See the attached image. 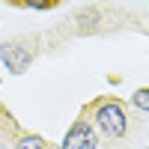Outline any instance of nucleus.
Returning <instances> with one entry per match:
<instances>
[{
    "mask_svg": "<svg viewBox=\"0 0 149 149\" xmlns=\"http://www.w3.org/2000/svg\"><path fill=\"white\" fill-rule=\"evenodd\" d=\"M95 146H98L95 131H93L90 122H84V119H78L63 137V149H95Z\"/></svg>",
    "mask_w": 149,
    "mask_h": 149,
    "instance_id": "7ed1b4c3",
    "label": "nucleus"
},
{
    "mask_svg": "<svg viewBox=\"0 0 149 149\" xmlns=\"http://www.w3.org/2000/svg\"><path fill=\"white\" fill-rule=\"evenodd\" d=\"M95 125L102 128L107 137H122L125 134V128H128V119H125V110H122V104L119 102H102L95 107Z\"/></svg>",
    "mask_w": 149,
    "mask_h": 149,
    "instance_id": "f257e3e1",
    "label": "nucleus"
},
{
    "mask_svg": "<svg viewBox=\"0 0 149 149\" xmlns=\"http://www.w3.org/2000/svg\"><path fill=\"white\" fill-rule=\"evenodd\" d=\"M131 104L137 110H146V113H149V86H143V90H137L131 95Z\"/></svg>",
    "mask_w": 149,
    "mask_h": 149,
    "instance_id": "20e7f679",
    "label": "nucleus"
},
{
    "mask_svg": "<svg viewBox=\"0 0 149 149\" xmlns=\"http://www.w3.org/2000/svg\"><path fill=\"white\" fill-rule=\"evenodd\" d=\"M15 149H45V143H42V137L30 134V137H21V140L15 143Z\"/></svg>",
    "mask_w": 149,
    "mask_h": 149,
    "instance_id": "39448f33",
    "label": "nucleus"
},
{
    "mask_svg": "<svg viewBox=\"0 0 149 149\" xmlns=\"http://www.w3.org/2000/svg\"><path fill=\"white\" fill-rule=\"evenodd\" d=\"M0 60L6 63V69L12 74H24L33 63V51L21 42H3L0 45Z\"/></svg>",
    "mask_w": 149,
    "mask_h": 149,
    "instance_id": "f03ea898",
    "label": "nucleus"
}]
</instances>
